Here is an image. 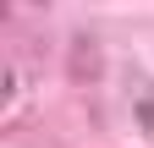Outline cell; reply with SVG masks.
<instances>
[{
	"label": "cell",
	"mask_w": 154,
	"mask_h": 148,
	"mask_svg": "<svg viewBox=\"0 0 154 148\" xmlns=\"http://www.w3.org/2000/svg\"><path fill=\"white\" fill-rule=\"evenodd\" d=\"M138 121H143L149 132H154V88H149V82L138 88Z\"/></svg>",
	"instance_id": "cell-1"
}]
</instances>
